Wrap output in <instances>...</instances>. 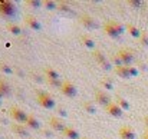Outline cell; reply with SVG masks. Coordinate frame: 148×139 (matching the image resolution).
<instances>
[{
	"mask_svg": "<svg viewBox=\"0 0 148 139\" xmlns=\"http://www.w3.org/2000/svg\"><path fill=\"white\" fill-rule=\"evenodd\" d=\"M137 75H138V70H137L134 66H130V76L134 78V76H137Z\"/></svg>",
	"mask_w": 148,
	"mask_h": 139,
	"instance_id": "obj_33",
	"label": "cell"
},
{
	"mask_svg": "<svg viewBox=\"0 0 148 139\" xmlns=\"http://www.w3.org/2000/svg\"><path fill=\"white\" fill-rule=\"evenodd\" d=\"M25 4L27 7H30V9H39L40 6H43V1H40V0H27Z\"/></svg>",
	"mask_w": 148,
	"mask_h": 139,
	"instance_id": "obj_26",
	"label": "cell"
},
{
	"mask_svg": "<svg viewBox=\"0 0 148 139\" xmlns=\"http://www.w3.org/2000/svg\"><path fill=\"white\" fill-rule=\"evenodd\" d=\"M0 14L3 17H13L16 14V4L10 0H0Z\"/></svg>",
	"mask_w": 148,
	"mask_h": 139,
	"instance_id": "obj_2",
	"label": "cell"
},
{
	"mask_svg": "<svg viewBox=\"0 0 148 139\" xmlns=\"http://www.w3.org/2000/svg\"><path fill=\"white\" fill-rule=\"evenodd\" d=\"M112 62H114V65H116V67H118V66H125V65L122 63V60H121V57H119L118 52L112 55Z\"/></svg>",
	"mask_w": 148,
	"mask_h": 139,
	"instance_id": "obj_30",
	"label": "cell"
},
{
	"mask_svg": "<svg viewBox=\"0 0 148 139\" xmlns=\"http://www.w3.org/2000/svg\"><path fill=\"white\" fill-rule=\"evenodd\" d=\"M7 30H9L12 35H14V36H17V35L22 33V29H20V26H19L17 23H9V25H7Z\"/></svg>",
	"mask_w": 148,
	"mask_h": 139,
	"instance_id": "obj_23",
	"label": "cell"
},
{
	"mask_svg": "<svg viewBox=\"0 0 148 139\" xmlns=\"http://www.w3.org/2000/svg\"><path fill=\"white\" fill-rule=\"evenodd\" d=\"M25 123H26V126H27L29 129H33V131H36V129H39V128H40V123H39V121H38V119H36L33 115H29Z\"/></svg>",
	"mask_w": 148,
	"mask_h": 139,
	"instance_id": "obj_18",
	"label": "cell"
},
{
	"mask_svg": "<svg viewBox=\"0 0 148 139\" xmlns=\"http://www.w3.org/2000/svg\"><path fill=\"white\" fill-rule=\"evenodd\" d=\"M82 139H88V138H82Z\"/></svg>",
	"mask_w": 148,
	"mask_h": 139,
	"instance_id": "obj_38",
	"label": "cell"
},
{
	"mask_svg": "<svg viewBox=\"0 0 148 139\" xmlns=\"http://www.w3.org/2000/svg\"><path fill=\"white\" fill-rule=\"evenodd\" d=\"M9 115H10V118L14 121V122H17V123H22V122H26V119H27V113L22 109V108H19V106H12L10 109H9Z\"/></svg>",
	"mask_w": 148,
	"mask_h": 139,
	"instance_id": "obj_4",
	"label": "cell"
},
{
	"mask_svg": "<svg viewBox=\"0 0 148 139\" xmlns=\"http://www.w3.org/2000/svg\"><path fill=\"white\" fill-rule=\"evenodd\" d=\"M10 93H12V88H10V85H9L6 80L0 79V99H1V97L9 96Z\"/></svg>",
	"mask_w": 148,
	"mask_h": 139,
	"instance_id": "obj_17",
	"label": "cell"
},
{
	"mask_svg": "<svg viewBox=\"0 0 148 139\" xmlns=\"http://www.w3.org/2000/svg\"><path fill=\"white\" fill-rule=\"evenodd\" d=\"M25 23H26L32 30H40V29H42L40 22H39L38 17L33 16V14H26V17H25Z\"/></svg>",
	"mask_w": 148,
	"mask_h": 139,
	"instance_id": "obj_9",
	"label": "cell"
},
{
	"mask_svg": "<svg viewBox=\"0 0 148 139\" xmlns=\"http://www.w3.org/2000/svg\"><path fill=\"white\" fill-rule=\"evenodd\" d=\"M12 131H13L16 135L22 136V138H27V136H29L27 126H25V125H22V123H13V125H12Z\"/></svg>",
	"mask_w": 148,
	"mask_h": 139,
	"instance_id": "obj_14",
	"label": "cell"
},
{
	"mask_svg": "<svg viewBox=\"0 0 148 139\" xmlns=\"http://www.w3.org/2000/svg\"><path fill=\"white\" fill-rule=\"evenodd\" d=\"M118 134L121 139H135V131L131 126H121Z\"/></svg>",
	"mask_w": 148,
	"mask_h": 139,
	"instance_id": "obj_13",
	"label": "cell"
},
{
	"mask_svg": "<svg viewBox=\"0 0 148 139\" xmlns=\"http://www.w3.org/2000/svg\"><path fill=\"white\" fill-rule=\"evenodd\" d=\"M45 75H46V78H48V80H60V75H59V72L58 70H55L53 67H45Z\"/></svg>",
	"mask_w": 148,
	"mask_h": 139,
	"instance_id": "obj_15",
	"label": "cell"
},
{
	"mask_svg": "<svg viewBox=\"0 0 148 139\" xmlns=\"http://www.w3.org/2000/svg\"><path fill=\"white\" fill-rule=\"evenodd\" d=\"M65 136L68 139H79V132L75 129V128H72V126H66L65 129H63V132H62Z\"/></svg>",
	"mask_w": 148,
	"mask_h": 139,
	"instance_id": "obj_16",
	"label": "cell"
},
{
	"mask_svg": "<svg viewBox=\"0 0 148 139\" xmlns=\"http://www.w3.org/2000/svg\"><path fill=\"white\" fill-rule=\"evenodd\" d=\"M48 83L52 85L53 88H59V89H60V86H62L63 82H60V80H48Z\"/></svg>",
	"mask_w": 148,
	"mask_h": 139,
	"instance_id": "obj_31",
	"label": "cell"
},
{
	"mask_svg": "<svg viewBox=\"0 0 148 139\" xmlns=\"http://www.w3.org/2000/svg\"><path fill=\"white\" fill-rule=\"evenodd\" d=\"M128 4H130V6H132V7H140V6H141V1H137V0H130V1H128Z\"/></svg>",
	"mask_w": 148,
	"mask_h": 139,
	"instance_id": "obj_34",
	"label": "cell"
},
{
	"mask_svg": "<svg viewBox=\"0 0 148 139\" xmlns=\"http://www.w3.org/2000/svg\"><path fill=\"white\" fill-rule=\"evenodd\" d=\"M48 122H49L50 128H52L53 131H58V132H63V129L66 128L65 123L62 122V119H60V118H56V116H50Z\"/></svg>",
	"mask_w": 148,
	"mask_h": 139,
	"instance_id": "obj_11",
	"label": "cell"
},
{
	"mask_svg": "<svg viewBox=\"0 0 148 139\" xmlns=\"http://www.w3.org/2000/svg\"><path fill=\"white\" fill-rule=\"evenodd\" d=\"M101 85H102V88H105V89H108V91H112V89H114V83H112V80H111L109 78L101 79Z\"/></svg>",
	"mask_w": 148,
	"mask_h": 139,
	"instance_id": "obj_27",
	"label": "cell"
},
{
	"mask_svg": "<svg viewBox=\"0 0 148 139\" xmlns=\"http://www.w3.org/2000/svg\"><path fill=\"white\" fill-rule=\"evenodd\" d=\"M43 135H45V136H50L52 134H50V132H48V131H45V132H43Z\"/></svg>",
	"mask_w": 148,
	"mask_h": 139,
	"instance_id": "obj_35",
	"label": "cell"
},
{
	"mask_svg": "<svg viewBox=\"0 0 148 139\" xmlns=\"http://www.w3.org/2000/svg\"><path fill=\"white\" fill-rule=\"evenodd\" d=\"M115 103L122 109V110H127V109H130V103L127 102V99L125 97H122V96H116V99H115Z\"/></svg>",
	"mask_w": 148,
	"mask_h": 139,
	"instance_id": "obj_22",
	"label": "cell"
},
{
	"mask_svg": "<svg viewBox=\"0 0 148 139\" xmlns=\"http://www.w3.org/2000/svg\"><path fill=\"white\" fill-rule=\"evenodd\" d=\"M82 108H84V110H86V112L91 113V115L97 113V108H95V105H94L92 102H89V100L84 102V103H82Z\"/></svg>",
	"mask_w": 148,
	"mask_h": 139,
	"instance_id": "obj_24",
	"label": "cell"
},
{
	"mask_svg": "<svg viewBox=\"0 0 148 139\" xmlns=\"http://www.w3.org/2000/svg\"><path fill=\"white\" fill-rule=\"evenodd\" d=\"M118 55H119V57H121V60H122V63L125 66H131V62L134 60V56H132V53H131L130 49L122 47V49L118 50Z\"/></svg>",
	"mask_w": 148,
	"mask_h": 139,
	"instance_id": "obj_8",
	"label": "cell"
},
{
	"mask_svg": "<svg viewBox=\"0 0 148 139\" xmlns=\"http://www.w3.org/2000/svg\"><path fill=\"white\" fill-rule=\"evenodd\" d=\"M79 23H81L84 27H86V29H97V27H98L97 20H95L91 14H86V13H84V14L79 16Z\"/></svg>",
	"mask_w": 148,
	"mask_h": 139,
	"instance_id": "obj_5",
	"label": "cell"
},
{
	"mask_svg": "<svg viewBox=\"0 0 148 139\" xmlns=\"http://www.w3.org/2000/svg\"><path fill=\"white\" fill-rule=\"evenodd\" d=\"M144 121H145V125H147V129H148V118H145Z\"/></svg>",
	"mask_w": 148,
	"mask_h": 139,
	"instance_id": "obj_36",
	"label": "cell"
},
{
	"mask_svg": "<svg viewBox=\"0 0 148 139\" xmlns=\"http://www.w3.org/2000/svg\"><path fill=\"white\" fill-rule=\"evenodd\" d=\"M36 100H38V103L42 106V108H45V109H53L55 108V99L52 97V95H49L48 92H39L36 95Z\"/></svg>",
	"mask_w": 148,
	"mask_h": 139,
	"instance_id": "obj_3",
	"label": "cell"
},
{
	"mask_svg": "<svg viewBox=\"0 0 148 139\" xmlns=\"http://www.w3.org/2000/svg\"><path fill=\"white\" fill-rule=\"evenodd\" d=\"M95 100L101 103L102 106H108L109 103H111V97L106 95V92H103V91H101V89H97L95 91Z\"/></svg>",
	"mask_w": 148,
	"mask_h": 139,
	"instance_id": "obj_12",
	"label": "cell"
},
{
	"mask_svg": "<svg viewBox=\"0 0 148 139\" xmlns=\"http://www.w3.org/2000/svg\"><path fill=\"white\" fill-rule=\"evenodd\" d=\"M115 73H116L119 78H122V79L131 78V76H130V66H118V67H115Z\"/></svg>",
	"mask_w": 148,
	"mask_h": 139,
	"instance_id": "obj_19",
	"label": "cell"
},
{
	"mask_svg": "<svg viewBox=\"0 0 148 139\" xmlns=\"http://www.w3.org/2000/svg\"><path fill=\"white\" fill-rule=\"evenodd\" d=\"M92 56H94V59L98 62V65H101V67H102V69H106V70H109V69H111V65H109V62H108L106 56H105L101 50L95 49V50L92 52Z\"/></svg>",
	"mask_w": 148,
	"mask_h": 139,
	"instance_id": "obj_6",
	"label": "cell"
},
{
	"mask_svg": "<svg viewBox=\"0 0 148 139\" xmlns=\"http://www.w3.org/2000/svg\"><path fill=\"white\" fill-rule=\"evenodd\" d=\"M0 72H3V73H6V75H10V73H13V69H12L7 63L0 62Z\"/></svg>",
	"mask_w": 148,
	"mask_h": 139,
	"instance_id": "obj_28",
	"label": "cell"
},
{
	"mask_svg": "<svg viewBox=\"0 0 148 139\" xmlns=\"http://www.w3.org/2000/svg\"><path fill=\"white\" fill-rule=\"evenodd\" d=\"M81 42H82V45H84L85 47L95 50V42H94V39H92L91 36H88V35H82V36H81Z\"/></svg>",
	"mask_w": 148,
	"mask_h": 139,
	"instance_id": "obj_20",
	"label": "cell"
},
{
	"mask_svg": "<svg viewBox=\"0 0 148 139\" xmlns=\"http://www.w3.org/2000/svg\"><path fill=\"white\" fill-rule=\"evenodd\" d=\"M140 39H141V43H143L144 46H148V36H147V33H144V32H143Z\"/></svg>",
	"mask_w": 148,
	"mask_h": 139,
	"instance_id": "obj_32",
	"label": "cell"
},
{
	"mask_svg": "<svg viewBox=\"0 0 148 139\" xmlns=\"http://www.w3.org/2000/svg\"><path fill=\"white\" fill-rule=\"evenodd\" d=\"M144 139H148V134H147V132L144 134Z\"/></svg>",
	"mask_w": 148,
	"mask_h": 139,
	"instance_id": "obj_37",
	"label": "cell"
},
{
	"mask_svg": "<svg viewBox=\"0 0 148 139\" xmlns=\"http://www.w3.org/2000/svg\"><path fill=\"white\" fill-rule=\"evenodd\" d=\"M105 110H106L111 116H114V118H121L122 113H124V110H122L115 102H111L108 106H105Z\"/></svg>",
	"mask_w": 148,
	"mask_h": 139,
	"instance_id": "obj_10",
	"label": "cell"
},
{
	"mask_svg": "<svg viewBox=\"0 0 148 139\" xmlns=\"http://www.w3.org/2000/svg\"><path fill=\"white\" fill-rule=\"evenodd\" d=\"M60 92L63 93L65 96H68V97H75L78 91H76V88H75V85H73L72 82L65 80V82L62 83V86H60Z\"/></svg>",
	"mask_w": 148,
	"mask_h": 139,
	"instance_id": "obj_7",
	"label": "cell"
},
{
	"mask_svg": "<svg viewBox=\"0 0 148 139\" xmlns=\"http://www.w3.org/2000/svg\"><path fill=\"white\" fill-rule=\"evenodd\" d=\"M43 6H45L48 10H55V9H58V3L53 1V0H45V1H43Z\"/></svg>",
	"mask_w": 148,
	"mask_h": 139,
	"instance_id": "obj_29",
	"label": "cell"
},
{
	"mask_svg": "<svg viewBox=\"0 0 148 139\" xmlns=\"http://www.w3.org/2000/svg\"><path fill=\"white\" fill-rule=\"evenodd\" d=\"M58 10L63 12V13H72V7L69 6V3L66 1H59L58 3Z\"/></svg>",
	"mask_w": 148,
	"mask_h": 139,
	"instance_id": "obj_25",
	"label": "cell"
},
{
	"mask_svg": "<svg viewBox=\"0 0 148 139\" xmlns=\"http://www.w3.org/2000/svg\"><path fill=\"white\" fill-rule=\"evenodd\" d=\"M125 29L130 32V35H131L132 37H141V33H143V32H141V30H140L137 26H134L132 23H128Z\"/></svg>",
	"mask_w": 148,
	"mask_h": 139,
	"instance_id": "obj_21",
	"label": "cell"
},
{
	"mask_svg": "<svg viewBox=\"0 0 148 139\" xmlns=\"http://www.w3.org/2000/svg\"><path fill=\"white\" fill-rule=\"evenodd\" d=\"M103 32H105L109 37L116 39V37H119V36L124 33V26H122L121 23L115 22V20H109V22H106V23L103 25Z\"/></svg>",
	"mask_w": 148,
	"mask_h": 139,
	"instance_id": "obj_1",
	"label": "cell"
}]
</instances>
